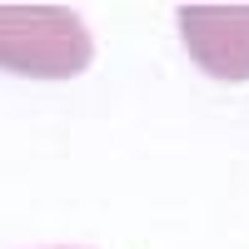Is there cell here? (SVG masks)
Listing matches in <instances>:
<instances>
[{
    "label": "cell",
    "instance_id": "2",
    "mask_svg": "<svg viewBox=\"0 0 249 249\" xmlns=\"http://www.w3.org/2000/svg\"><path fill=\"white\" fill-rule=\"evenodd\" d=\"M175 25L190 60L210 80H249V5H179Z\"/></svg>",
    "mask_w": 249,
    "mask_h": 249
},
{
    "label": "cell",
    "instance_id": "1",
    "mask_svg": "<svg viewBox=\"0 0 249 249\" xmlns=\"http://www.w3.org/2000/svg\"><path fill=\"white\" fill-rule=\"evenodd\" d=\"M95 60L85 20L65 5H0V70L25 80H75Z\"/></svg>",
    "mask_w": 249,
    "mask_h": 249
}]
</instances>
